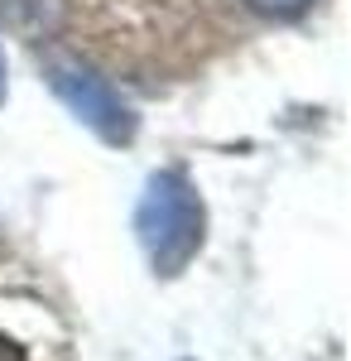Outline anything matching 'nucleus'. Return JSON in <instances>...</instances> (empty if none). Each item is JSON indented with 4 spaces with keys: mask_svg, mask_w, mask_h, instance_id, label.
Here are the masks:
<instances>
[{
    "mask_svg": "<svg viewBox=\"0 0 351 361\" xmlns=\"http://www.w3.org/2000/svg\"><path fill=\"white\" fill-rule=\"evenodd\" d=\"M135 241L159 279L183 275L207 241V202L183 169H154L135 202Z\"/></svg>",
    "mask_w": 351,
    "mask_h": 361,
    "instance_id": "f257e3e1",
    "label": "nucleus"
},
{
    "mask_svg": "<svg viewBox=\"0 0 351 361\" xmlns=\"http://www.w3.org/2000/svg\"><path fill=\"white\" fill-rule=\"evenodd\" d=\"M44 82L54 87V97L78 116L97 140H106L116 149L135 140V130H140L135 106H130L97 68H87L78 58H49V63H44Z\"/></svg>",
    "mask_w": 351,
    "mask_h": 361,
    "instance_id": "f03ea898",
    "label": "nucleus"
},
{
    "mask_svg": "<svg viewBox=\"0 0 351 361\" xmlns=\"http://www.w3.org/2000/svg\"><path fill=\"white\" fill-rule=\"evenodd\" d=\"M73 0H0V25L25 44H54L68 29Z\"/></svg>",
    "mask_w": 351,
    "mask_h": 361,
    "instance_id": "7ed1b4c3",
    "label": "nucleus"
},
{
    "mask_svg": "<svg viewBox=\"0 0 351 361\" xmlns=\"http://www.w3.org/2000/svg\"><path fill=\"white\" fill-rule=\"evenodd\" d=\"M245 10H255L265 20H298L313 10V0H245Z\"/></svg>",
    "mask_w": 351,
    "mask_h": 361,
    "instance_id": "20e7f679",
    "label": "nucleus"
},
{
    "mask_svg": "<svg viewBox=\"0 0 351 361\" xmlns=\"http://www.w3.org/2000/svg\"><path fill=\"white\" fill-rule=\"evenodd\" d=\"M0 361H29V352L10 333H0Z\"/></svg>",
    "mask_w": 351,
    "mask_h": 361,
    "instance_id": "39448f33",
    "label": "nucleus"
},
{
    "mask_svg": "<svg viewBox=\"0 0 351 361\" xmlns=\"http://www.w3.org/2000/svg\"><path fill=\"white\" fill-rule=\"evenodd\" d=\"M0 106H5V54H0Z\"/></svg>",
    "mask_w": 351,
    "mask_h": 361,
    "instance_id": "423d86ee",
    "label": "nucleus"
}]
</instances>
